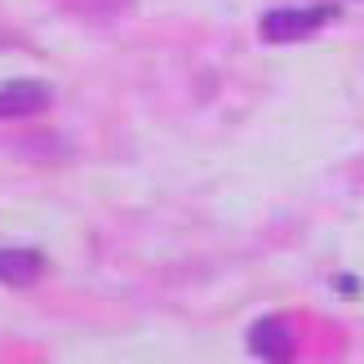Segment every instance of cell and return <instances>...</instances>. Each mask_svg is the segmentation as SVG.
<instances>
[{
    "mask_svg": "<svg viewBox=\"0 0 364 364\" xmlns=\"http://www.w3.org/2000/svg\"><path fill=\"white\" fill-rule=\"evenodd\" d=\"M333 14L338 9H329V5H311V9H271L267 18H262V41H271V45H284V41H306L311 31H320L324 23H333Z\"/></svg>",
    "mask_w": 364,
    "mask_h": 364,
    "instance_id": "cell-1",
    "label": "cell"
},
{
    "mask_svg": "<svg viewBox=\"0 0 364 364\" xmlns=\"http://www.w3.org/2000/svg\"><path fill=\"white\" fill-rule=\"evenodd\" d=\"M249 351L262 355V360H284L294 351V324L280 320V316H267L249 329Z\"/></svg>",
    "mask_w": 364,
    "mask_h": 364,
    "instance_id": "cell-2",
    "label": "cell"
},
{
    "mask_svg": "<svg viewBox=\"0 0 364 364\" xmlns=\"http://www.w3.org/2000/svg\"><path fill=\"white\" fill-rule=\"evenodd\" d=\"M49 107V89L41 80H14L0 89V120H23Z\"/></svg>",
    "mask_w": 364,
    "mask_h": 364,
    "instance_id": "cell-3",
    "label": "cell"
},
{
    "mask_svg": "<svg viewBox=\"0 0 364 364\" xmlns=\"http://www.w3.org/2000/svg\"><path fill=\"white\" fill-rule=\"evenodd\" d=\"M45 271V258L31 249H0V280L5 284H31Z\"/></svg>",
    "mask_w": 364,
    "mask_h": 364,
    "instance_id": "cell-4",
    "label": "cell"
}]
</instances>
